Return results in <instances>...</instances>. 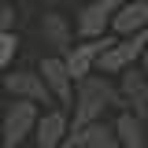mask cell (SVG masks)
Returning <instances> with one entry per match:
<instances>
[{
  "label": "cell",
  "instance_id": "9c48e42d",
  "mask_svg": "<svg viewBox=\"0 0 148 148\" xmlns=\"http://www.w3.org/2000/svg\"><path fill=\"white\" fill-rule=\"evenodd\" d=\"M119 96H122V108L148 115V71L141 63H133V67H126L119 74Z\"/></svg>",
  "mask_w": 148,
  "mask_h": 148
},
{
  "label": "cell",
  "instance_id": "9a60e30c",
  "mask_svg": "<svg viewBox=\"0 0 148 148\" xmlns=\"http://www.w3.org/2000/svg\"><path fill=\"white\" fill-rule=\"evenodd\" d=\"M0 30H15V4L0 0Z\"/></svg>",
  "mask_w": 148,
  "mask_h": 148
},
{
  "label": "cell",
  "instance_id": "6da1fadb",
  "mask_svg": "<svg viewBox=\"0 0 148 148\" xmlns=\"http://www.w3.org/2000/svg\"><path fill=\"white\" fill-rule=\"evenodd\" d=\"M111 108H122V96H119V85L111 82V74L92 71L89 78L74 82V104H71V130L85 126V122H96L104 119Z\"/></svg>",
  "mask_w": 148,
  "mask_h": 148
},
{
  "label": "cell",
  "instance_id": "e0dca14e",
  "mask_svg": "<svg viewBox=\"0 0 148 148\" xmlns=\"http://www.w3.org/2000/svg\"><path fill=\"white\" fill-rule=\"evenodd\" d=\"M0 111H4V96H0Z\"/></svg>",
  "mask_w": 148,
  "mask_h": 148
},
{
  "label": "cell",
  "instance_id": "52a82bcc",
  "mask_svg": "<svg viewBox=\"0 0 148 148\" xmlns=\"http://www.w3.org/2000/svg\"><path fill=\"white\" fill-rule=\"evenodd\" d=\"M4 92L15 96V100H34L37 108L56 104L52 92H48V85H45V78H41V71H15V74H4Z\"/></svg>",
  "mask_w": 148,
  "mask_h": 148
},
{
  "label": "cell",
  "instance_id": "7c38bea8",
  "mask_svg": "<svg viewBox=\"0 0 148 148\" xmlns=\"http://www.w3.org/2000/svg\"><path fill=\"white\" fill-rule=\"evenodd\" d=\"M137 30H148V0H122L115 18H111V34L126 37Z\"/></svg>",
  "mask_w": 148,
  "mask_h": 148
},
{
  "label": "cell",
  "instance_id": "ac0fdd59",
  "mask_svg": "<svg viewBox=\"0 0 148 148\" xmlns=\"http://www.w3.org/2000/svg\"><path fill=\"white\" fill-rule=\"evenodd\" d=\"M74 4H85V0H74Z\"/></svg>",
  "mask_w": 148,
  "mask_h": 148
},
{
  "label": "cell",
  "instance_id": "ba28073f",
  "mask_svg": "<svg viewBox=\"0 0 148 148\" xmlns=\"http://www.w3.org/2000/svg\"><path fill=\"white\" fill-rule=\"evenodd\" d=\"M67 133H71L67 108H48V111H41V119L34 126V148H63Z\"/></svg>",
  "mask_w": 148,
  "mask_h": 148
},
{
  "label": "cell",
  "instance_id": "5bb4252c",
  "mask_svg": "<svg viewBox=\"0 0 148 148\" xmlns=\"http://www.w3.org/2000/svg\"><path fill=\"white\" fill-rule=\"evenodd\" d=\"M15 52H18V34L15 30H0V71H8L15 63Z\"/></svg>",
  "mask_w": 148,
  "mask_h": 148
},
{
  "label": "cell",
  "instance_id": "8fae6325",
  "mask_svg": "<svg viewBox=\"0 0 148 148\" xmlns=\"http://www.w3.org/2000/svg\"><path fill=\"white\" fill-rule=\"evenodd\" d=\"M115 133H119V145L122 148H148L145 115H137L133 108H119V115H115Z\"/></svg>",
  "mask_w": 148,
  "mask_h": 148
},
{
  "label": "cell",
  "instance_id": "44dd1931",
  "mask_svg": "<svg viewBox=\"0 0 148 148\" xmlns=\"http://www.w3.org/2000/svg\"><path fill=\"white\" fill-rule=\"evenodd\" d=\"M145 71H148V67H145Z\"/></svg>",
  "mask_w": 148,
  "mask_h": 148
},
{
  "label": "cell",
  "instance_id": "5b68a950",
  "mask_svg": "<svg viewBox=\"0 0 148 148\" xmlns=\"http://www.w3.org/2000/svg\"><path fill=\"white\" fill-rule=\"evenodd\" d=\"M122 0H85L78 4V18H74V34L78 37H104L111 30V18L119 11Z\"/></svg>",
  "mask_w": 148,
  "mask_h": 148
},
{
  "label": "cell",
  "instance_id": "7a4b0ae2",
  "mask_svg": "<svg viewBox=\"0 0 148 148\" xmlns=\"http://www.w3.org/2000/svg\"><path fill=\"white\" fill-rule=\"evenodd\" d=\"M37 119H41V108L34 100H15L11 96V104H4V111H0V145L4 148H22L34 137Z\"/></svg>",
  "mask_w": 148,
  "mask_h": 148
},
{
  "label": "cell",
  "instance_id": "277c9868",
  "mask_svg": "<svg viewBox=\"0 0 148 148\" xmlns=\"http://www.w3.org/2000/svg\"><path fill=\"white\" fill-rule=\"evenodd\" d=\"M111 41H115V34H104V37H78V45H71V48L63 52L67 71H71L74 82H82V78H89V74L96 71V59H100V52L108 48Z\"/></svg>",
  "mask_w": 148,
  "mask_h": 148
},
{
  "label": "cell",
  "instance_id": "ffe728a7",
  "mask_svg": "<svg viewBox=\"0 0 148 148\" xmlns=\"http://www.w3.org/2000/svg\"><path fill=\"white\" fill-rule=\"evenodd\" d=\"M145 126H148V115H145Z\"/></svg>",
  "mask_w": 148,
  "mask_h": 148
},
{
  "label": "cell",
  "instance_id": "30bf717a",
  "mask_svg": "<svg viewBox=\"0 0 148 148\" xmlns=\"http://www.w3.org/2000/svg\"><path fill=\"white\" fill-rule=\"evenodd\" d=\"M63 148H122L119 145V133H115V122H104V119H96V122H85V126H78L67 133V145Z\"/></svg>",
  "mask_w": 148,
  "mask_h": 148
},
{
  "label": "cell",
  "instance_id": "4fadbf2b",
  "mask_svg": "<svg viewBox=\"0 0 148 148\" xmlns=\"http://www.w3.org/2000/svg\"><path fill=\"white\" fill-rule=\"evenodd\" d=\"M41 41L52 48V52H67L74 45V26L67 22V15H59V11H45V18H41Z\"/></svg>",
  "mask_w": 148,
  "mask_h": 148
},
{
  "label": "cell",
  "instance_id": "d6986e66",
  "mask_svg": "<svg viewBox=\"0 0 148 148\" xmlns=\"http://www.w3.org/2000/svg\"><path fill=\"white\" fill-rule=\"evenodd\" d=\"M8 4H18V0H8Z\"/></svg>",
  "mask_w": 148,
  "mask_h": 148
},
{
  "label": "cell",
  "instance_id": "8992f818",
  "mask_svg": "<svg viewBox=\"0 0 148 148\" xmlns=\"http://www.w3.org/2000/svg\"><path fill=\"white\" fill-rule=\"evenodd\" d=\"M41 78H45V85L52 92V100L59 108L71 111V104H74V78H71V71H67V59L59 52L45 56V59H41Z\"/></svg>",
  "mask_w": 148,
  "mask_h": 148
},
{
  "label": "cell",
  "instance_id": "3957f363",
  "mask_svg": "<svg viewBox=\"0 0 148 148\" xmlns=\"http://www.w3.org/2000/svg\"><path fill=\"white\" fill-rule=\"evenodd\" d=\"M145 45H148V30H137V34H126V37H115L108 48L100 52L96 71H100V74H122L126 67H133V63L145 59Z\"/></svg>",
  "mask_w": 148,
  "mask_h": 148
},
{
  "label": "cell",
  "instance_id": "2e32d148",
  "mask_svg": "<svg viewBox=\"0 0 148 148\" xmlns=\"http://www.w3.org/2000/svg\"><path fill=\"white\" fill-rule=\"evenodd\" d=\"M141 67H148V45H145V59H141Z\"/></svg>",
  "mask_w": 148,
  "mask_h": 148
},
{
  "label": "cell",
  "instance_id": "7402d4cb",
  "mask_svg": "<svg viewBox=\"0 0 148 148\" xmlns=\"http://www.w3.org/2000/svg\"><path fill=\"white\" fill-rule=\"evenodd\" d=\"M22 148H26V145H22Z\"/></svg>",
  "mask_w": 148,
  "mask_h": 148
}]
</instances>
